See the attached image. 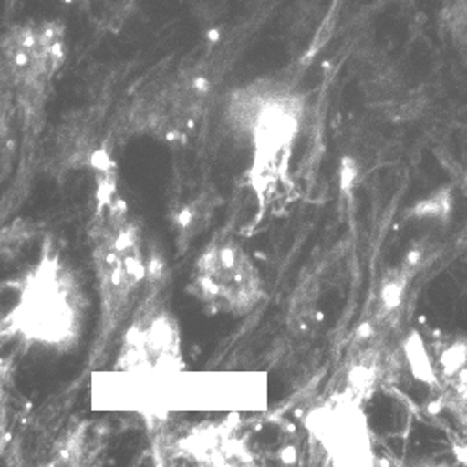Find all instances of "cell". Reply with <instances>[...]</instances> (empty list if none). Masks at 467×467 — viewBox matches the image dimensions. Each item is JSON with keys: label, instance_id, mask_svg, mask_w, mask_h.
Here are the masks:
<instances>
[{"label": "cell", "instance_id": "obj_4", "mask_svg": "<svg viewBox=\"0 0 467 467\" xmlns=\"http://www.w3.org/2000/svg\"><path fill=\"white\" fill-rule=\"evenodd\" d=\"M305 426L333 465L376 463L370 424L363 410V395L354 389L310 411Z\"/></svg>", "mask_w": 467, "mask_h": 467}, {"label": "cell", "instance_id": "obj_11", "mask_svg": "<svg viewBox=\"0 0 467 467\" xmlns=\"http://www.w3.org/2000/svg\"><path fill=\"white\" fill-rule=\"evenodd\" d=\"M66 5H73V3H83V0H62Z\"/></svg>", "mask_w": 467, "mask_h": 467}, {"label": "cell", "instance_id": "obj_5", "mask_svg": "<svg viewBox=\"0 0 467 467\" xmlns=\"http://www.w3.org/2000/svg\"><path fill=\"white\" fill-rule=\"evenodd\" d=\"M146 385H161L180 374V337L174 318L163 308L140 313L126 333L119 368Z\"/></svg>", "mask_w": 467, "mask_h": 467}, {"label": "cell", "instance_id": "obj_1", "mask_svg": "<svg viewBox=\"0 0 467 467\" xmlns=\"http://www.w3.org/2000/svg\"><path fill=\"white\" fill-rule=\"evenodd\" d=\"M83 301L85 292L71 269L46 251L40 264L17 283V301L5 324L28 342L69 349L81 337Z\"/></svg>", "mask_w": 467, "mask_h": 467}, {"label": "cell", "instance_id": "obj_8", "mask_svg": "<svg viewBox=\"0 0 467 467\" xmlns=\"http://www.w3.org/2000/svg\"><path fill=\"white\" fill-rule=\"evenodd\" d=\"M441 28L458 44L467 42V0H441Z\"/></svg>", "mask_w": 467, "mask_h": 467}, {"label": "cell", "instance_id": "obj_3", "mask_svg": "<svg viewBox=\"0 0 467 467\" xmlns=\"http://www.w3.org/2000/svg\"><path fill=\"white\" fill-rule=\"evenodd\" d=\"M66 58V28L60 21H28L8 30L3 67L25 98H42Z\"/></svg>", "mask_w": 467, "mask_h": 467}, {"label": "cell", "instance_id": "obj_9", "mask_svg": "<svg viewBox=\"0 0 467 467\" xmlns=\"http://www.w3.org/2000/svg\"><path fill=\"white\" fill-rule=\"evenodd\" d=\"M451 204L452 194L447 189H438L424 202L415 206L413 215H419L422 219H445L451 212Z\"/></svg>", "mask_w": 467, "mask_h": 467}, {"label": "cell", "instance_id": "obj_7", "mask_svg": "<svg viewBox=\"0 0 467 467\" xmlns=\"http://www.w3.org/2000/svg\"><path fill=\"white\" fill-rule=\"evenodd\" d=\"M81 6L94 25L107 30H116L130 19L135 8V0H83Z\"/></svg>", "mask_w": 467, "mask_h": 467}, {"label": "cell", "instance_id": "obj_10", "mask_svg": "<svg viewBox=\"0 0 467 467\" xmlns=\"http://www.w3.org/2000/svg\"><path fill=\"white\" fill-rule=\"evenodd\" d=\"M452 411L460 426V434L454 441V456L460 463L467 465V406H454Z\"/></svg>", "mask_w": 467, "mask_h": 467}, {"label": "cell", "instance_id": "obj_2", "mask_svg": "<svg viewBox=\"0 0 467 467\" xmlns=\"http://www.w3.org/2000/svg\"><path fill=\"white\" fill-rule=\"evenodd\" d=\"M191 292L223 315H247L262 301V279L249 253L232 238L210 244L194 264Z\"/></svg>", "mask_w": 467, "mask_h": 467}, {"label": "cell", "instance_id": "obj_6", "mask_svg": "<svg viewBox=\"0 0 467 467\" xmlns=\"http://www.w3.org/2000/svg\"><path fill=\"white\" fill-rule=\"evenodd\" d=\"M419 354L408 348V356L413 361L415 372L422 381L438 387L443 399L451 406H467V337L462 335H441L431 348L422 340H413Z\"/></svg>", "mask_w": 467, "mask_h": 467}]
</instances>
